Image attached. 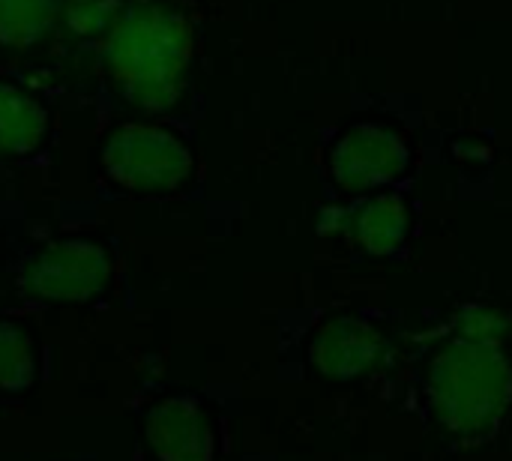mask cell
Returning a JSON list of instances; mask_svg holds the SVG:
<instances>
[{"label": "cell", "instance_id": "obj_1", "mask_svg": "<svg viewBox=\"0 0 512 461\" xmlns=\"http://www.w3.org/2000/svg\"><path fill=\"white\" fill-rule=\"evenodd\" d=\"M192 45L195 30L183 9L168 0H135L117 12L102 63L132 105L162 114L186 90Z\"/></svg>", "mask_w": 512, "mask_h": 461}, {"label": "cell", "instance_id": "obj_2", "mask_svg": "<svg viewBox=\"0 0 512 461\" xmlns=\"http://www.w3.org/2000/svg\"><path fill=\"white\" fill-rule=\"evenodd\" d=\"M512 393V369L498 342H471L447 348L432 366L435 408L459 432L489 426Z\"/></svg>", "mask_w": 512, "mask_h": 461}, {"label": "cell", "instance_id": "obj_3", "mask_svg": "<svg viewBox=\"0 0 512 461\" xmlns=\"http://www.w3.org/2000/svg\"><path fill=\"white\" fill-rule=\"evenodd\" d=\"M105 177L129 192H174L192 177V150L153 123H123L102 144Z\"/></svg>", "mask_w": 512, "mask_h": 461}, {"label": "cell", "instance_id": "obj_4", "mask_svg": "<svg viewBox=\"0 0 512 461\" xmlns=\"http://www.w3.org/2000/svg\"><path fill=\"white\" fill-rule=\"evenodd\" d=\"M111 276L108 252L93 240H60L39 252L24 270L27 294L57 303H81L105 288Z\"/></svg>", "mask_w": 512, "mask_h": 461}, {"label": "cell", "instance_id": "obj_5", "mask_svg": "<svg viewBox=\"0 0 512 461\" xmlns=\"http://www.w3.org/2000/svg\"><path fill=\"white\" fill-rule=\"evenodd\" d=\"M408 165L405 141L378 123L351 129L333 150L330 168L345 192H366L396 180Z\"/></svg>", "mask_w": 512, "mask_h": 461}, {"label": "cell", "instance_id": "obj_6", "mask_svg": "<svg viewBox=\"0 0 512 461\" xmlns=\"http://www.w3.org/2000/svg\"><path fill=\"white\" fill-rule=\"evenodd\" d=\"M147 441L159 461H210L213 435L189 399H165L147 417Z\"/></svg>", "mask_w": 512, "mask_h": 461}, {"label": "cell", "instance_id": "obj_7", "mask_svg": "<svg viewBox=\"0 0 512 461\" xmlns=\"http://www.w3.org/2000/svg\"><path fill=\"white\" fill-rule=\"evenodd\" d=\"M381 357V336L363 321H333L312 345V363L330 378H354Z\"/></svg>", "mask_w": 512, "mask_h": 461}, {"label": "cell", "instance_id": "obj_8", "mask_svg": "<svg viewBox=\"0 0 512 461\" xmlns=\"http://www.w3.org/2000/svg\"><path fill=\"white\" fill-rule=\"evenodd\" d=\"M48 132V114L27 90L0 81V153L27 156Z\"/></svg>", "mask_w": 512, "mask_h": 461}, {"label": "cell", "instance_id": "obj_9", "mask_svg": "<svg viewBox=\"0 0 512 461\" xmlns=\"http://www.w3.org/2000/svg\"><path fill=\"white\" fill-rule=\"evenodd\" d=\"M351 231L357 243L372 255H390L402 246L408 234V207L399 195H381L363 201L351 216Z\"/></svg>", "mask_w": 512, "mask_h": 461}, {"label": "cell", "instance_id": "obj_10", "mask_svg": "<svg viewBox=\"0 0 512 461\" xmlns=\"http://www.w3.org/2000/svg\"><path fill=\"white\" fill-rule=\"evenodd\" d=\"M60 15V0H0V45L24 51L42 42Z\"/></svg>", "mask_w": 512, "mask_h": 461}, {"label": "cell", "instance_id": "obj_11", "mask_svg": "<svg viewBox=\"0 0 512 461\" xmlns=\"http://www.w3.org/2000/svg\"><path fill=\"white\" fill-rule=\"evenodd\" d=\"M33 372H36V357H33L30 336L15 324L0 321V390L18 393L30 387Z\"/></svg>", "mask_w": 512, "mask_h": 461}, {"label": "cell", "instance_id": "obj_12", "mask_svg": "<svg viewBox=\"0 0 512 461\" xmlns=\"http://www.w3.org/2000/svg\"><path fill=\"white\" fill-rule=\"evenodd\" d=\"M120 6L117 0H69L63 6L66 27L75 36H96L102 30H111Z\"/></svg>", "mask_w": 512, "mask_h": 461}, {"label": "cell", "instance_id": "obj_13", "mask_svg": "<svg viewBox=\"0 0 512 461\" xmlns=\"http://www.w3.org/2000/svg\"><path fill=\"white\" fill-rule=\"evenodd\" d=\"M501 333H504V321L495 312L477 309V312H468L462 318V336L471 342H498Z\"/></svg>", "mask_w": 512, "mask_h": 461}]
</instances>
